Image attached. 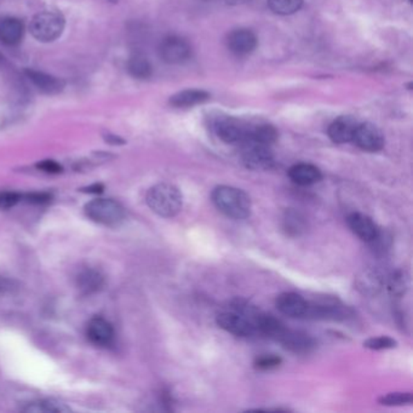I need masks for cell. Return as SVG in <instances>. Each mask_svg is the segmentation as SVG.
Segmentation results:
<instances>
[{"label":"cell","instance_id":"1","mask_svg":"<svg viewBox=\"0 0 413 413\" xmlns=\"http://www.w3.org/2000/svg\"><path fill=\"white\" fill-rule=\"evenodd\" d=\"M212 202L220 211L233 220L250 217L251 199L244 191L231 186H218L212 191Z\"/></svg>","mask_w":413,"mask_h":413},{"label":"cell","instance_id":"2","mask_svg":"<svg viewBox=\"0 0 413 413\" xmlns=\"http://www.w3.org/2000/svg\"><path fill=\"white\" fill-rule=\"evenodd\" d=\"M146 202L149 209L159 216L171 218L182 210L183 195L176 186L159 183L149 189Z\"/></svg>","mask_w":413,"mask_h":413},{"label":"cell","instance_id":"3","mask_svg":"<svg viewBox=\"0 0 413 413\" xmlns=\"http://www.w3.org/2000/svg\"><path fill=\"white\" fill-rule=\"evenodd\" d=\"M66 19L58 11H43L35 15L30 24L29 32L42 43H51L62 35Z\"/></svg>","mask_w":413,"mask_h":413},{"label":"cell","instance_id":"4","mask_svg":"<svg viewBox=\"0 0 413 413\" xmlns=\"http://www.w3.org/2000/svg\"><path fill=\"white\" fill-rule=\"evenodd\" d=\"M85 213L91 221L102 226H121L126 217L125 209L113 199H95L85 205Z\"/></svg>","mask_w":413,"mask_h":413},{"label":"cell","instance_id":"5","mask_svg":"<svg viewBox=\"0 0 413 413\" xmlns=\"http://www.w3.org/2000/svg\"><path fill=\"white\" fill-rule=\"evenodd\" d=\"M353 317L351 308L342 304L337 299L326 298L319 302H308L307 313L304 319L343 322Z\"/></svg>","mask_w":413,"mask_h":413},{"label":"cell","instance_id":"6","mask_svg":"<svg viewBox=\"0 0 413 413\" xmlns=\"http://www.w3.org/2000/svg\"><path fill=\"white\" fill-rule=\"evenodd\" d=\"M243 161L245 164L246 168L256 171L273 168L274 155L272 153L270 146L246 141L243 143Z\"/></svg>","mask_w":413,"mask_h":413},{"label":"cell","instance_id":"7","mask_svg":"<svg viewBox=\"0 0 413 413\" xmlns=\"http://www.w3.org/2000/svg\"><path fill=\"white\" fill-rule=\"evenodd\" d=\"M159 53L164 62L168 64H179L186 62L188 58H191L192 48L184 39L179 37H168L164 39L163 43L160 44Z\"/></svg>","mask_w":413,"mask_h":413},{"label":"cell","instance_id":"8","mask_svg":"<svg viewBox=\"0 0 413 413\" xmlns=\"http://www.w3.org/2000/svg\"><path fill=\"white\" fill-rule=\"evenodd\" d=\"M353 142L366 152H378L385 147V135L374 124L362 123L356 126Z\"/></svg>","mask_w":413,"mask_h":413},{"label":"cell","instance_id":"9","mask_svg":"<svg viewBox=\"0 0 413 413\" xmlns=\"http://www.w3.org/2000/svg\"><path fill=\"white\" fill-rule=\"evenodd\" d=\"M216 322L222 330L229 332L238 337H252L256 333L255 327L247 319L233 312L220 313L216 317Z\"/></svg>","mask_w":413,"mask_h":413},{"label":"cell","instance_id":"10","mask_svg":"<svg viewBox=\"0 0 413 413\" xmlns=\"http://www.w3.org/2000/svg\"><path fill=\"white\" fill-rule=\"evenodd\" d=\"M346 222L351 231L362 241L374 243L380 236L378 227L367 215L360 212H353L346 218Z\"/></svg>","mask_w":413,"mask_h":413},{"label":"cell","instance_id":"11","mask_svg":"<svg viewBox=\"0 0 413 413\" xmlns=\"http://www.w3.org/2000/svg\"><path fill=\"white\" fill-rule=\"evenodd\" d=\"M275 306L279 312L286 317L304 319L307 313L308 301L296 292H283L279 295Z\"/></svg>","mask_w":413,"mask_h":413},{"label":"cell","instance_id":"12","mask_svg":"<svg viewBox=\"0 0 413 413\" xmlns=\"http://www.w3.org/2000/svg\"><path fill=\"white\" fill-rule=\"evenodd\" d=\"M278 342L286 351L295 354H308L317 346L314 338L306 332L293 331L288 328L283 332V336L279 338Z\"/></svg>","mask_w":413,"mask_h":413},{"label":"cell","instance_id":"13","mask_svg":"<svg viewBox=\"0 0 413 413\" xmlns=\"http://www.w3.org/2000/svg\"><path fill=\"white\" fill-rule=\"evenodd\" d=\"M216 134L226 143L243 144L249 135V126L234 119H222L217 123Z\"/></svg>","mask_w":413,"mask_h":413},{"label":"cell","instance_id":"14","mask_svg":"<svg viewBox=\"0 0 413 413\" xmlns=\"http://www.w3.org/2000/svg\"><path fill=\"white\" fill-rule=\"evenodd\" d=\"M385 280L380 272L374 268H366L356 275L355 288L365 296H376L385 288Z\"/></svg>","mask_w":413,"mask_h":413},{"label":"cell","instance_id":"15","mask_svg":"<svg viewBox=\"0 0 413 413\" xmlns=\"http://www.w3.org/2000/svg\"><path fill=\"white\" fill-rule=\"evenodd\" d=\"M87 333L89 340L96 346H111L114 341V328L103 317H94L87 325Z\"/></svg>","mask_w":413,"mask_h":413},{"label":"cell","instance_id":"16","mask_svg":"<svg viewBox=\"0 0 413 413\" xmlns=\"http://www.w3.org/2000/svg\"><path fill=\"white\" fill-rule=\"evenodd\" d=\"M26 76L30 82H33L34 87L38 89L39 91L46 94V95H58L63 91L66 82L60 78L53 77L48 73L39 72L34 69H26Z\"/></svg>","mask_w":413,"mask_h":413},{"label":"cell","instance_id":"17","mask_svg":"<svg viewBox=\"0 0 413 413\" xmlns=\"http://www.w3.org/2000/svg\"><path fill=\"white\" fill-rule=\"evenodd\" d=\"M288 177L298 186H312L322 181V173L315 165L301 163L288 170Z\"/></svg>","mask_w":413,"mask_h":413},{"label":"cell","instance_id":"18","mask_svg":"<svg viewBox=\"0 0 413 413\" xmlns=\"http://www.w3.org/2000/svg\"><path fill=\"white\" fill-rule=\"evenodd\" d=\"M356 126L358 123L351 116H341L328 128V136L335 143H348L353 141Z\"/></svg>","mask_w":413,"mask_h":413},{"label":"cell","instance_id":"19","mask_svg":"<svg viewBox=\"0 0 413 413\" xmlns=\"http://www.w3.org/2000/svg\"><path fill=\"white\" fill-rule=\"evenodd\" d=\"M228 46L236 55H247L257 46V38L249 29H236L228 37Z\"/></svg>","mask_w":413,"mask_h":413},{"label":"cell","instance_id":"20","mask_svg":"<svg viewBox=\"0 0 413 413\" xmlns=\"http://www.w3.org/2000/svg\"><path fill=\"white\" fill-rule=\"evenodd\" d=\"M24 24L15 17L0 19V42L6 45H17L24 38Z\"/></svg>","mask_w":413,"mask_h":413},{"label":"cell","instance_id":"21","mask_svg":"<svg viewBox=\"0 0 413 413\" xmlns=\"http://www.w3.org/2000/svg\"><path fill=\"white\" fill-rule=\"evenodd\" d=\"M308 222L301 212L286 210L283 216V229L288 236H299L306 233Z\"/></svg>","mask_w":413,"mask_h":413},{"label":"cell","instance_id":"22","mask_svg":"<svg viewBox=\"0 0 413 413\" xmlns=\"http://www.w3.org/2000/svg\"><path fill=\"white\" fill-rule=\"evenodd\" d=\"M105 279L95 270H82L77 276V286L84 295H92L101 290Z\"/></svg>","mask_w":413,"mask_h":413},{"label":"cell","instance_id":"23","mask_svg":"<svg viewBox=\"0 0 413 413\" xmlns=\"http://www.w3.org/2000/svg\"><path fill=\"white\" fill-rule=\"evenodd\" d=\"M210 98V94L204 90H184L178 92L170 98V105L177 108L197 106L199 103L207 101Z\"/></svg>","mask_w":413,"mask_h":413},{"label":"cell","instance_id":"24","mask_svg":"<svg viewBox=\"0 0 413 413\" xmlns=\"http://www.w3.org/2000/svg\"><path fill=\"white\" fill-rule=\"evenodd\" d=\"M276 139H278V131L275 130L274 126L261 124V125L249 128V135L246 141L270 146L274 143Z\"/></svg>","mask_w":413,"mask_h":413},{"label":"cell","instance_id":"25","mask_svg":"<svg viewBox=\"0 0 413 413\" xmlns=\"http://www.w3.org/2000/svg\"><path fill=\"white\" fill-rule=\"evenodd\" d=\"M128 71L136 79L144 80V79H148L152 76L153 67L149 62L148 58H144L142 55H135L129 60Z\"/></svg>","mask_w":413,"mask_h":413},{"label":"cell","instance_id":"26","mask_svg":"<svg viewBox=\"0 0 413 413\" xmlns=\"http://www.w3.org/2000/svg\"><path fill=\"white\" fill-rule=\"evenodd\" d=\"M410 286L409 275L404 270H396L387 280V288L393 297H403Z\"/></svg>","mask_w":413,"mask_h":413},{"label":"cell","instance_id":"27","mask_svg":"<svg viewBox=\"0 0 413 413\" xmlns=\"http://www.w3.org/2000/svg\"><path fill=\"white\" fill-rule=\"evenodd\" d=\"M24 411L35 413H62L69 412L71 409L62 403H58L53 400H42V401L29 404L26 409H24Z\"/></svg>","mask_w":413,"mask_h":413},{"label":"cell","instance_id":"28","mask_svg":"<svg viewBox=\"0 0 413 413\" xmlns=\"http://www.w3.org/2000/svg\"><path fill=\"white\" fill-rule=\"evenodd\" d=\"M303 0H268L270 10L278 15H291L302 8Z\"/></svg>","mask_w":413,"mask_h":413},{"label":"cell","instance_id":"29","mask_svg":"<svg viewBox=\"0 0 413 413\" xmlns=\"http://www.w3.org/2000/svg\"><path fill=\"white\" fill-rule=\"evenodd\" d=\"M396 346H398V342L388 336L371 337L364 342V346L371 351H387V349H393Z\"/></svg>","mask_w":413,"mask_h":413},{"label":"cell","instance_id":"30","mask_svg":"<svg viewBox=\"0 0 413 413\" xmlns=\"http://www.w3.org/2000/svg\"><path fill=\"white\" fill-rule=\"evenodd\" d=\"M412 393H389L378 399V403L383 406H403L412 404Z\"/></svg>","mask_w":413,"mask_h":413},{"label":"cell","instance_id":"31","mask_svg":"<svg viewBox=\"0 0 413 413\" xmlns=\"http://www.w3.org/2000/svg\"><path fill=\"white\" fill-rule=\"evenodd\" d=\"M281 364H283V359L280 356L263 355L256 359L254 366L256 370L272 371L278 369Z\"/></svg>","mask_w":413,"mask_h":413},{"label":"cell","instance_id":"32","mask_svg":"<svg viewBox=\"0 0 413 413\" xmlns=\"http://www.w3.org/2000/svg\"><path fill=\"white\" fill-rule=\"evenodd\" d=\"M22 200V194L15 192H0V210H9Z\"/></svg>","mask_w":413,"mask_h":413},{"label":"cell","instance_id":"33","mask_svg":"<svg viewBox=\"0 0 413 413\" xmlns=\"http://www.w3.org/2000/svg\"><path fill=\"white\" fill-rule=\"evenodd\" d=\"M22 199L26 202H30V204H46V202L51 200V195L48 193H29V194H24L22 195Z\"/></svg>","mask_w":413,"mask_h":413},{"label":"cell","instance_id":"34","mask_svg":"<svg viewBox=\"0 0 413 413\" xmlns=\"http://www.w3.org/2000/svg\"><path fill=\"white\" fill-rule=\"evenodd\" d=\"M37 168L44 171V173H53V175L55 173H62L63 171L62 165L56 163L55 160H44V161H40V163L37 164Z\"/></svg>","mask_w":413,"mask_h":413},{"label":"cell","instance_id":"35","mask_svg":"<svg viewBox=\"0 0 413 413\" xmlns=\"http://www.w3.org/2000/svg\"><path fill=\"white\" fill-rule=\"evenodd\" d=\"M105 141H106L107 143L116 144V146L125 143V141L121 139V137H119V136L111 135V134L105 136Z\"/></svg>","mask_w":413,"mask_h":413},{"label":"cell","instance_id":"36","mask_svg":"<svg viewBox=\"0 0 413 413\" xmlns=\"http://www.w3.org/2000/svg\"><path fill=\"white\" fill-rule=\"evenodd\" d=\"M102 191H103V186H102V184H92V186H90V187H87V188H84V189H82V192H87V193H102Z\"/></svg>","mask_w":413,"mask_h":413},{"label":"cell","instance_id":"37","mask_svg":"<svg viewBox=\"0 0 413 413\" xmlns=\"http://www.w3.org/2000/svg\"><path fill=\"white\" fill-rule=\"evenodd\" d=\"M109 1H111V3H116L118 0H109Z\"/></svg>","mask_w":413,"mask_h":413}]
</instances>
